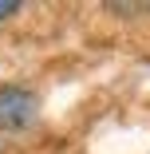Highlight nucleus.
<instances>
[{
    "label": "nucleus",
    "instance_id": "1",
    "mask_svg": "<svg viewBox=\"0 0 150 154\" xmlns=\"http://www.w3.org/2000/svg\"><path fill=\"white\" fill-rule=\"evenodd\" d=\"M36 115H40L36 91L16 87V83L0 87V127H4V131H24L28 122H36Z\"/></svg>",
    "mask_w": 150,
    "mask_h": 154
},
{
    "label": "nucleus",
    "instance_id": "2",
    "mask_svg": "<svg viewBox=\"0 0 150 154\" xmlns=\"http://www.w3.org/2000/svg\"><path fill=\"white\" fill-rule=\"evenodd\" d=\"M12 12H20V4H16V0H0V20H8Z\"/></svg>",
    "mask_w": 150,
    "mask_h": 154
}]
</instances>
